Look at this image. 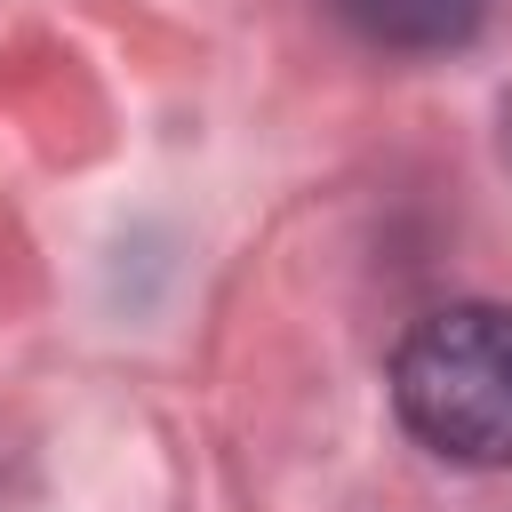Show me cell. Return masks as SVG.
Instances as JSON below:
<instances>
[{"instance_id":"obj_1","label":"cell","mask_w":512,"mask_h":512,"mask_svg":"<svg viewBox=\"0 0 512 512\" xmlns=\"http://www.w3.org/2000/svg\"><path fill=\"white\" fill-rule=\"evenodd\" d=\"M400 424L448 464H512V304H440L392 352Z\"/></svg>"},{"instance_id":"obj_2","label":"cell","mask_w":512,"mask_h":512,"mask_svg":"<svg viewBox=\"0 0 512 512\" xmlns=\"http://www.w3.org/2000/svg\"><path fill=\"white\" fill-rule=\"evenodd\" d=\"M336 16L392 56H448L480 32L488 0H336Z\"/></svg>"},{"instance_id":"obj_3","label":"cell","mask_w":512,"mask_h":512,"mask_svg":"<svg viewBox=\"0 0 512 512\" xmlns=\"http://www.w3.org/2000/svg\"><path fill=\"white\" fill-rule=\"evenodd\" d=\"M496 128H504V160H512V88H504V104H496Z\"/></svg>"}]
</instances>
